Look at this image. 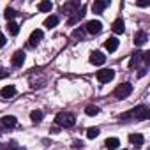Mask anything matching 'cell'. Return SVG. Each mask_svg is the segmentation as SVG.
Segmentation results:
<instances>
[{
    "label": "cell",
    "instance_id": "26",
    "mask_svg": "<svg viewBox=\"0 0 150 150\" xmlns=\"http://www.w3.org/2000/svg\"><path fill=\"white\" fill-rule=\"evenodd\" d=\"M141 57H143V60H145V64H148V62H150V51H145V53H143Z\"/></svg>",
    "mask_w": 150,
    "mask_h": 150
},
{
    "label": "cell",
    "instance_id": "16",
    "mask_svg": "<svg viewBox=\"0 0 150 150\" xmlns=\"http://www.w3.org/2000/svg\"><path fill=\"white\" fill-rule=\"evenodd\" d=\"M118 146H120L118 138H108V139H106V148H108V150H117Z\"/></svg>",
    "mask_w": 150,
    "mask_h": 150
},
{
    "label": "cell",
    "instance_id": "9",
    "mask_svg": "<svg viewBox=\"0 0 150 150\" xmlns=\"http://www.w3.org/2000/svg\"><path fill=\"white\" fill-rule=\"evenodd\" d=\"M104 46H106V50H108L110 53H113V51H117V48H118V39H117V37H110V39H106Z\"/></svg>",
    "mask_w": 150,
    "mask_h": 150
},
{
    "label": "cell",
    "instance_id": "8",
    "mask_svg": "<svg viewBox=\"0 0 150 150\" xmlns=\"http://www.w3.org/2000/svg\"><path fill=\"white\" fill-rule=\"evenodd\" d=\"M41 39H42V30H34V32L30 34V39H28V46H32V48H34V46H35V44L41 41Z\"/></svg>",
    "mask_w": 150,
    "mask_h": 150
},
{
    "label": "cell",
    "instance_id": "5",
    "mask_svg": "<svg viewBox=\"0 0 150 150\" xmlns=\"http://www.w3.org/2000/svg\"><path fill=\"white\" fill-rule=\"evenodd\" d=\"M87 32L88 34H99L101 30H103V23L101 21H97V20H92V21H88L87 23Z\"/></svg>",
    "mask_w": 150,
    "mask_h": 150
},
{
    "label": "cell",
    "instance_id": "3",
    "mask_svg": "<svg viewBox=\"0 0 150 150\" xmlns=\"http://www.w3.org/2000/svg\"><path fill=\"white\" fill-rule=\"evenodd\" d=\"M131 92H132V85H131V83H122V85H118V87L115 88L113 96L118 97V99H124V97L131 96Z\"/></svg>",
    "mask_w": 150,
    "mask_h": 150
},
{
    "label": "cell",
    "instance_id": "27",
    "mask_svg": "<svg viewBox=\"0 0 150 150\" xmlns=\"http://www.w3.org/2000/svg\"><path fill=\"white\" fill-rule=\"evenodd\" d=\"M4 44H6V35H4V34H0V48H2Z\"/></svg>",
    "mask_w": 150,
    "mask_h": 150
},
{
    "label": "cell",
    "instance_id": "23",
    "mask_svg": "<svg viewBox=\"0 0 150 150\" xmlns=\"http://www.w3.org/2000/svg\"><path fill=\"white\" fill-rule=\"evenodd\" d=\"M97 136H99V129L90 127V129L87 131V138H88V139H94V138H97Z\"/></svg>",
    "mask_w": 150,
    "mask_h": 150
},
{
    "label": "cell",
    "instance_id": "10",
    "mask_svg": "<svg viewBox=\"0 0 150 150\" xmlns=\"http://www.w3.org/2000/svg\"><path fill=\"white\" fill-rule=\"evenodd\" d=\"M23 62H25V51H16L14 55H13V65H16V67H20V65H23Z\"/></svg>",
    "mask_w": 150,
    "mask_h": 150
},
{
    "label": "cell",
    "instance_id": "13",
    "mask_svg": "<svg viewBox=\"0 0 150 150\" xmlns=\"http://www.w3.org/2000/svg\"><path fill=\"white\" fill-rule=\"evenodd\" d=\"M111 28H113V32H115V34H124V30H125V23L118 18V20H115V21H113Z\"/></svg>",
    "mask_w": 150,
    "mask_h": 150
},
{
    "label": "cell",
    "instance_id": "21",
    "mask_svg": "<svg viewBox=\"0 0 150 150\" xmlns=\"http://www.w3.org/2000/svg\"><path fill=\"white\" fill-rule=\"evenodd\" d=\"M30 118H32V122H41V120H42V111L34 110V111L30 113Z\"/></svg>",
    "mask_w": 150,
    "mask_h": 150
},
{
    "label": "cell",
    "instance_id": "7",
    "mask_svg": "<svg viewBox=\"0 0 150 150\" xmlns=\"http://www.w3.org/2000/svg\"><path fill=\"white\" fill-rule=\"evenodd\" d=\"M90 62H92L94 65H103V64L106 62V57H104L103 51H94L92 57H90Z\"/></svg>",
    "mask_w": 150,
    "mask_h": 150
},
{
    "label": "cell",
    "instance_id": "4",
    "mask_svg": "<svg viewBox=\"0 0 150 150\" xmlns=\"http://www.w3.org/2000/svg\"><path fill=\"white\" fill-rule=\"evenodd\" d=\"M115 78V71L113 69H103V71H97V80L101 83H108Z\"/></svg>",
    "mask_w": 150,
    "mask_h": 150
},
{
    "label": "cell",
    "instance_id": "18",
    "mask_svg": "<svg viewBox=\"0 0 150 150\" xmlns=\"http://www.w3.org/2000/svg\"><path fill=\"white\" fill-rule=\"evenodd\" d=\"M7 30H9L11 35H18L20 27H18V23H14V21H7Z\"/></svg>",
    "mask_w": 150,
    "mask_h": 150
},
{
    "label": "cell",
    "instance_id": "11",
    "mask_svg": "<svg viewBox=\"0 0 150 150\" xmlns=\"http://www.w3.org/2000/svg\"><path fill=\"white\" fill-rule=\"evenodd\" d=\"M146 39H148V35H146L143 30H139V32H136V35H134V44H136V46H143V44L146 42Z\"/></svg>",
    "mask_w": 150,
    "mask_h": 150
},
{
    "label": "cell",
    "instance_id": "24",
    "mask_svg": "<svg viewBox=\"0 0 150 150\" xmlns=\"http://www.w3.org/2000/svg\"><path fill=\"white\" fill-rule=\"evenodd\" d=\"M139 57H141V53H136V55L132 57V60H131V64H129V65H131V67H134V65H136V62L139 60Z\"/></svg>",
    "mask_w": 150,
    "mask_h": 150
},
{
    "label": "cell",
    "instance_id": "12",
    "mask_svg": "<svg viewBox=\"0 0 150 150\" xmlns=\"http://www.w3.org/2000/svg\"><path fill=\"white\" fill-rule=\"evenodd\" d=\"M16 94V88L13 87V85H7V87H4L2 90H0V96H2L4 99H9V97H13Z\"/></svg>",
    "mask_w": 150,
    "mask_h": 150
},
{
    "label": "cell",
    "instance_id": "19",
    "mask_svg": "<svg viewBox=\"0 0 150 150\" xmlns=\"http://www.w3.org/2000/svg\"><path fill=\"white\" fill-rule=\"evenodd\" d=\"M37 7H39V11H42V13H48V11H51L53 4H51V2H48V0H44V2H41Z\"/></svg>",
    "mask_w": 150,
    "mask_h": 150
},
{
    "label": "cell",
    "instance_id": "22",
    "mask_svg": "<svg viewBox=\"0 0 150 150\" xmlns=\"http://www.w3.org/2000/svg\"><path fill=\"white\" fill-rule=\"evenodd\" d=\"M16 14H18V13H16L14 9H11V7H7V9H6V13H4V16L7 18V21H13V18H14Z\"/></svg>",
    "mask_w": 150,
    "mask_h": 150
},
{
    "label": "cell",
    "instance_id": "15",
    "mask_svg": "<svg viewBox=\"0 0 150 150\" xmlns=\"http://www.w3.org/2000/svg\"><path fill=\"white\" fill-rule=\"evenodd\" d=\"M143 139H145L143 134H131V136H129V141H131L134 146H138V148L143 146Z\"/></svg>",
    "mask_w": 150,
    "mask_h": 150
},
{
    "label": "cell",
    "instance_id": "14",
    "mask_svg": "<svg viewBox=\"0 0 150 150\" xmlns=\"http://www.w3.org/2000/svg\"><path fill=\"white\" fill-rule=\"evenodd\" d=\"M2 125H4V127H7V129L16 127V117H13V115L4 117V118H2Z\"/></svg>",
    "mask_w": 150,
    "mask_h": 150
},
{
    "label": "cell",
    "instance_id": "1",
    "mask_svg": "<svg viewBox=\"0 0 150 150\" xmlns=\"http://www.w3.org/2000/svg\"><path fill=\"white\" fill-rule=\"evenodd\" d=\"M55 122H57L58 125H62V127H72L74 122H76V115L71 113V111H62V113L57 115Z\"/></svg>",
    "mask_w": 150,
    "mask_h": 150
},
{
    "label": "cell",
    "instance_id": "2",
    "mask_svg": "<svg viewBox=\"0 0 150 150\" xmlns=\"http://www.w3.org/2000/svg\"><path fill=\"white\" fill-rule=\"evenodd\" d=\"M129 117H134L136 120H146L148 118V108L146 106H138L132 111H129V115H125L124 118H129Z\"/></svg>",
    "mask_w": 150,
    "mask_h": 150
},
{
    "label": "cell",
    "instance_id": "20",
    "mask_svg": "<svg viewBox=\"0 0 150 150\" xmlns=\"http://www.w3.org/2000/svg\"><path fill=\"white\" fill-rule=\"evenodd\" d=\"M85 113H87L88 117H96V115L99 113V108H97V106H94V104H90V106H87Z\"/></svg>",
    "mask_w": 150,
    "mask_h": 150
},
{
    "label": "cell",
    "instance_id": "25",
    "mask_svg": "<svg viewBox=\"0 0 150 150\" xmlns=\"http://www.w3.org/2000/svg\"><path fill=\"white\" fill-rule=\"evenodd\" d=\"M7 150H25V148H21V146H18L16 143H11V145L7 146Z\"/></svg>",
    "mask_w": 150,
    "mask_h": 150
},
{
    "label": "cell",
    "instance_id": "6",
    "mask_svg": "<svg viewBox=\"0 0 150 150\" xmlns=\"http://www.w3.org/2000/svg\"><path fill=\"white\" fill-rule=\"evenodd\" d=\"M108 6H110V0H97V2L92 4V11H94L96 14H101Z\"/></svg>",
    "mask_w": 150,
    "mask_h": 150
},
{
    "label": "cell",
    "instance_id": "17",
    "mask_svg": "<svg viewBox=\"0 0 150 150\" xmlns=\"http://www.w3.org/2000/svg\"><path fill=\"white\" fill-rule=\"evenodd\" d=\"M57 25H58V16H48L44 20V27H48V28H53Z\"/></svg>",
    "mask_w": 150,
    "mask_h": 150
}]
</instances>
